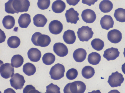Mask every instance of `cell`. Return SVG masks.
<instances>
[{
    "label": "cell",
    "mask_w": 125,
    "mask_h": 93,
    "mask_svg": "<svg viewBox=\"0 0 125 93\" xmlns=\"http://www.w3.org/2000/svg\"><path fill=\"white\" fill-rule=\"evenodd\" d=\"M30 5L28 0H9L5 4V11L8 14H18L27 11Z\"/></svg>",
    "instance_id": "obj_1"
},
{
    "label": "cell",
    "mask_w": 125,
    "mask_h": 93,
    "mask_svg": "<svg viewBox=\"0 0 125 93\" xmlns=\"http://www.w3.org/2000/svg\"><path fill=\"white\" fill-rule=\"evenodd\" d=\"M86 89L85 84L79 81H74L67 84L63 89L64 93H83Z\"/></svg>",
    "instance_id": "obj_2"
},
{
    "label": "cell",
    "mask_w": 125,
    "mask_h": 93,
    "mask_svg": "<svg viewBox=\"0 0 125 93\" xmlns=\"http://www.w3.org/2000/svg\"><path fill=\"white\" fill-rule=\"evenodd\" d=\"M31 40L35 45L42 47L47 46L51 42V38L49 36L42 34L39 32H36L32 35Z\"/></svg>",
    "instance_id": "obj_3"
},
{
    "label": "cell",
    "mask_w": 125,
    "mask_h": 93,
    "mask_svg": "<svg viewBox=\"0 0 125 93\" xmlns=\"http://www.w3.org/2000/svg\"><path fill=\"white\" fill-rule=\"evenodd\" d=\"M65 67L62 64L58 63L51 68L49 72L51 78L54 80H59L64 76Z\"/></svg>",
    "instance_id": "obj_4"
},
{
    "label": "cell",
    "mask_w": 125,
    "mask_h": 93,
    "mask_svg": "<svg viewBox=\"0 0 125 93\" xmlns=\"http://www.w3.org/2000/svg\"><path fill=\"white\" fill-rule=\"evenodd\" d=\"M77 33L80 41H88L92 38L94 32L92 31V28L88 26H83L78 29Z\"/></svg>",
    "instance_id": "obj_5"
},
{
    "label": "cell",
    "mask_w": 125,
    "mask_h": 93,
    "mask_svg": "<svg viewBox=\"0 0 125 93\" xmlns=\"http://www.w3.org/2000/svg\"><path fill=\"white\" fill-rule=\"evenodd\" d=\"M124 79L123 75L116 71L109 76L107 82L111 87H117L121 86Z\"/></svg>",
    "instance_id": "obj_6"
},
{
    "label": "cell",
    "mask_w": 125,
    "mask_h": 93,
    "mask_svg": "<svg viewBox=\"0 0 125 93\" xmlns=\"http://www.w3.org/2000/svg\"><path fill=\"white\" fill-rule=\"evenodd\" d=\"M10 81L11 86L16 90L23 88L25 82L24 77L18 73L14 74Z\"/></svg>",
    "instance_id": "obj_7"
},
{
    "label": "cell",
    "mask_w": 125,
    "mask_h": 93,
    "mask_svg": "<svg viewBox=\"0 0 125 93\" xmlns=\"http://www.w3.org/2000/svg\"><path fill=\"white\" fill-rule=\"evenodd\" d=\"M0 72L2 78L8 79L13 76L14 73V68L11 63H5L1 65Z\"/></svg>",
    "instance_id": "obj_8"
},
{
    "label": "cell",
    "mask_w": 125,
    "mask_h": 93,
    "mask_svg": "<svg viewBox=\"0 0 125 93\" xmlns=\"http://www.w3.org/2000/svg\"><path fill=\"white\" fill-rule=\"evenodd\" d=\"M81 16L83 20L86 23H93L96 18L94 12L89 9L84 10L82 12Z\"/></svg>",
    "instance_id": "obj_9"
},
{
    "label": "cell",
    "mask_w": 125,
    "mask_h": 93,
    "mask_svg": "<svg viewBox=\"0 0 125 93\" xmlns=\"http://www.w3.org/2000/svg\"><path fill=\"white\" fill-rule=\"evenodd\" d=\"M65 15L67 23L76 24L79 19L78 17L79 14L73 8L67 10Z\"/></svg>",
    "instance_id": "obj_10"
},
{
    "label": "cell",
    "mask_w": 125,
    "mask_h": 93,
    "mask_svg": "<svg viewBox=\"0 0 125 93\" xmlns=\"http://www.w3.org/2000/svg\"><path fill=\"white\" fill-rule=\"evenodd\" d=\"M53 50L57 55L60 57L65 56L68 52L67 46L64 44L60 42L54 44Z\"/></svg>",
    "instance_id": "obj_11"
},
{
    "label": "cell",
    "mask_w": 125,
    "mask_h": 93,
    "mask_svg": "<svg viewBox=\"0 0 125 93\" xmlns=\"http://www.w3.org/2000/svg\"><path fill=\"white\" fill-rule=\"evenodd\" d=\"M122 38L121 33L117 29L111 30L109 31L107 34L108 39L112 43H118L121 40Z\"/></svg>",
    "instance_id": "obj_12"
},
{
    "label": "cell",
    "mask_w": 125,
    "mask_h": 93,
    "mask_svg": "<svg viewBox=\"0 0 125 93\" xmlns=\"http://www.w3.org/2000/svg\"><path fill=\"white\" fill-rule=\"evenodd\" d=\"M63 28V25L60 21L55 20L51 21L49 25V29L52 34L57 35L60 34Z\"/></svg>",
    "instance_id": "obj_13"
},
{
    "label": "cell",
    "mask_w": 125,
    "mask_h": 93,
    "mask_svg": "<svg viewBox=\"0 0 125 93\" xmlns=\"http://www.w3.org/2000/svg\"><path fill=\"white\" fill-rule=\"evenodd\" d=\"M119 54L120 52L117 48L112 47L104 51L103 56L108 61L113 60L118 57Z\"/></svg>",
    "instance_id": "obj_14"
},
{
    "label": "cell",
    "mask_w": 125,
    "mask_h": 93,
    "mask_svg": "<svg viewBox=\"0 0 125 93\" xmlns=\"http://www.w3.org/2000/svg\"><path fill=\"white\" fill-rule=\"evenodd\" d=\"M114 21L112 17L110 15H105L102 17L100 21V24L103 29L107 30L113 28Z\"/></svg>",
    "instance_id": "obj_15"
},
{
    "label": "cell",
    "mask_w": 125,
    "mask_h": 93,
    "mask_svg": "<svg viewBox=\"0 0 125 93\" xmlns=\"http://www.w3.org/2000/svg\"><path fill=\"white\" fill-rule=\"evenodd\" d=\"M28 58L32 62H37L39 61L41 57V53L37 48H32L27 52Z\"/></svg>",
    "instance_id": "obj_16"
},
{
    "label": "cell",
    "mask_w": 125,
    "mask_h": 93,
    "mask_svg": "<svg viewBox=\"0 0 125 93\" xmlns=\"http://www.w3.org/2000/svg\"><path fill=\"white\" fill-rule=\"evenodd\" d=\"M87 55L86 50L82 48H78L74 51L73 55L75 60L78 62H81L85 59Z\"/></svg>",
    "instance_id": "obj_17"
},
{
    "label": "cell",
    "mask_w": 125,
    "mask_h": 93,
    "mask_svg": "<svg viewBox=\"0 0 125 93\" xmlns=\"http://www.w3.org/2000/svg\"><path fill=\"white\" fill-rule=\"evenodd\" d=\"M63 38L64 41L66 44H71L75 42L76 37L73 31L68 30L64 32Z\"/></svg>",
    "instance_id": "obj_18"
},
{
    "label": "cell",
    "mask_w": 125,
    "mask_h": 93,
    "mask_svg": "<svg viewBox=\"0 0 125 93\" xmlns=\"http://www.w3.org/2000/svg\"><path fill=\"white\" fill-rule=\"evenodd\" d=\"M31 22V16L27 13L21 14L18 20L20 27L22 28H27Z\"/></svg>",
    "instance_id": "obj_19"
},
{
    "label": "cell",
    "mask_w": 125,
    "mask_h": 93,
    "mask_svg": "<svg viewBox=\"0 0 125 93\" xmlns=\"http://www.w3.org/2000/svg\"><path fill=\"white\" fill-rule=\"evenodd\" d=\"M65 8V3L61 0L55 1L53 3L52 6V10L56 13H62L64 11Z\"/></svg>",
    "instance_id": "obj_20"
},
{
    "label": "cell",
    "mask_w": 125,
    "mask_h": 93,
    "mask_svg": "<svg viewBox=\"0 0 125 93\" xmlns=\"http://www.w3.org/2000/svg\"><path fill=\"white\" fill-rule=\"evenodd\" d=\"M34 24L38 27H43L46 24L47 20L43 15L38 14L33 17Z\"/></svg>",
    "instance_id": "obj_21"
},
{
    "label": "cell",
    "mask_w": 125,
    "mask_h": 93,
    "mask_svg": "<svg viewBox=\"0 0 125 93\" xmlns=\"http://www.w3.org/2000/svg\"><path fill=\"white\" fill-rule=\"evenodd\" d=\"M113 5L112 2L108 0H103L99 4V8L104 13H108L112 9Z\"/></svg>",
    "instance_id": "obj_22"
},
{
    "label": "cell",
    "mask_w": 125,
    "mask_h": 93,
    "mask_svg": "<svg viewBox=\"0 0 125 93\" xmlns=\"http://www.w3.org/2000/svg\"><path fill=\"white\" fill-rule=\"evenodd\" d=\"M15 23L14 17L10 15L5 16L2 21L4 27L7 29H10L12 28L14 26Z\"/></svg>",
    "instance_id": "obj_23"
},
{
    "label": "cell",
    "mask_w": 125,
    "mask_h": 93,
    "mask_svg": "<svg viewBox=\"0 0 125 93\" xmlns=\"http://www.w3.org/2000/svg\"><path fill=\"white\" fill-rule=\"evenodd\" d=\"M36 70L34 64L31 63H27L23 66V71L27 76H31L33 75L35 73Z\"/></svg>",
    "instance_id": "obj_24"
},
{
    "label": "cell",
    "mask_w": 125,
    "mask_h": 93,
    "mask_svg": "<svg viewBox=\"0 0 125 93\" xmlns=\"http://www.w3.org/2000/svg\"><path fill=\"white\" fill-rule=\"evenodd\" d=\"M101 60L100 55L96 52H93L89 54L88 56V60L89 63L95 65L99 64Z\"/></svg>",
    "instance_id": "obj_25"
},
{
    "label": "cell",
    "mask_w": 125,
    "mask_h": 93,
    "mask_svg": "<svg viewBox=\"0 0 125 93\" xmlns=\"http://www.w3.org/2000/svg\"><path fill=\"white\" fill-rule=\"evenodd\" d=\"M95 74L94 69L92 67L86 66L84 67L82 71V74L83 77L86 79H89L92 77Z\"/></svg>",
    "instance_id": "obj_26"
},
{
    "label": "cell",
    "mask_w": 125,
    "mask_h": 93,
    "mask_svg": "<svg viewBox=\"0 0 125 93\" xmlns=\"http://www.w3.org/2000/svg\"><path fill=\"white\" fill-rule=\"evenodd\" d=\"M11 64L13 67L18 68L20 67L24 62L23 57L20 54L14 55L12 57Z\"/></svg>",
    "instance_id": "obj_27"
},
{
    "label": "cell",
    "mask_w": 125,
    "mask_h": 93,
    "mask_svg": "<svg viewBox=\"0 0 125 93\" xmlns=\"http://www.w3.org/2000/svg\"><path fill=\"white\" fill-rule=\"evenodd\" d=\"M114 16L116 21L123 23L125 22V9L119 8L115 10Z\"/></svg>",
    "instance_id": "obj_28"
},
{
    "label": "cell",
    "mask_w": 125,
    "mask_h": 93,
    "mask_svg": "<svg viewBox=\"0 0 125 93\" xmlns=\"http://www.w3.org/2000/svg\"><path fill=\"white\" fill-rule=\"evenodd\" d=\"M7 43L8 46L10 47L15 48L18 47L20 45L21 41L18 37L16 36H12L8 38Z\"/></svg>",
    "instance_id": "obj_29"
},
{
    "label": "cell",
    "mask_w": 125,
    "mask_h": 93,
    "mask_svg": "<svg viewBox=\"0 0 125 93\" xmlns=\"http://www.w3.org/2000/svg\"><path fill=\"white\" fill-rule=\"evenodd\" d=\"M42 59L43 63L45 65H49L53 63L55 60V56L52 53H48L43 56Z\"/></svg>",
    "instance_id": "obj_30"
},
{
    "label": "cell",
    "mask_w": 125,
    "mask_h": 93,
    "mask_svg": "<svg viewBox=\"0 0 125 93\" xmlns=\"http://www.w3.org/2000/svg\"><path fill=\"white\" fill-rule=\"evenodd\" d=\"M91 45L94 49L100 51L102 50L104 46V41L99 39H95L91 41Z\"/></svg>",
    "instance_id": "obj_31"
},
{
    "label": "cell",
    "mask_w": 125,
    "mask_h": 93,
    "mask_svg": "<svg viewBox=\"0 0 125 93\" xmlns=\"http://www.w3.org/2000/svg\"><path fill=\"white\" fill-rule=\"evenodd\" d=\"M78 72L75 69L72 68L69 70L67 72L66 76L67 79L70 80L75 79L77 77Z\"/></svg>",
    "instance_id": "obj_32"
},
{
    "label": "cell",
    "mask_w": 125,
    "mask_h": 93,
    "mask_svg": "<svg viewBox=\"0 0 125 93\" xmlns=\"http://www.w3.org/2000/svg\"><path fill=\"white\" fill-rule=\"evenodd\" d=\"M50 3V0H38L37 5L40 9L44 10L49 7Z\"/></svg>",
    "instance_id": "obj_33"
},
{
    "label": "cell",
    "mask_w": 125,
    "mask_h": 93,
    "mask_svg": "<svg viewBox=\"0 0 125 93\" xmlns=\"http://www.w3.org/2000/svg\"><path fill=\"white\" fill-rule=\"evenodd\" d=\"M46 93H60V88L57 85L51 83L46 86Z\"/></svg>",
    "instance_id": "obj_34"
},
{
    "label": "cell",
    "mask_w": 125,
    "mask_h": 93,
    "mask_svg": "<svg viewBox=\"0 0 125 93\" xmlns=\"http://www.w3.org/2000/svg\"><path fill=\"white\" fill-rule=\"evenodd\" d=\"M23 93H41L36 89L35 88L31 85H26L24 88L23 90Z\"/></svg>",
    "instance_id": "obj_35"
},
{
    "label": "cell",
    "mask_w": 125,
    "mask_h": 93,
    "mask_svg": "<svg viewBox=\"0 0 125 93\" xmlns=\"http://www.w3.org/2000/svg\"><path fill=\"white\" fill-rule=\"evenodd\" d=\"M82 0V3H83L90 6L92 5H94L95 2H96L98 0Z\"/></svg>",
    "instance_id": "obj_36"
},
{
    "label": "cell",
    "mask_w": 125,
    "mask_h": 93,
    "mask_svg": "<svg viewBox=\"0 0 125 93\" xmlns=\"http://www.w3.org/2000/svg\"><path fill=\"white\" fill-rule=\"evenodd\" d=\"M67 3L70 5L75 6L80 1V0H66Z\"/></svg>",
    "instance_id": "obj_37"
},
{
    "label": "cell",
    "mask_w": 125,
    "mask_h": 93,
    "mask_svg": "<svg viewBox=\"0 0 125 93\" xmlns=\"http://www.w3.org/2000/svg\"><path fill=\"white\" fill-rule=\"evenodd\" d=\"M4 93H16L14 90H13L11 88H8L5 90L4 91Z\"/></svg>",
    "instance_id": "obj_38"
},
{
    "label": "cell",
    "mask_w": 125,
    "mask_h": 93,
    "mask_svg": "<svg viewBox=\"0 0 125 93\" xmlns=\"http://www.w3.org/2000/svg\"><path fill=\"white\" fill-rule=\"evenodd\" d=\"M2 31V38L0 39V40L1 39V40H0V43H1L3 42L4 41H5V40L6 38V36L5 35L4 33V32L3 31Z\"/></svg>",
    "instance_id": "obj_39"
},
{
    "label": "cell",
    "mask_w": 125,
    "mask_h": 93,
    "mask_svg": "<svg viewBox=\"0 0 125 93\" xmlns=\"http://www.w3.org/2000/svg\"><path fill=\"white\" fill-rule=\"evenodd\" d=\"M122 70L123 72L125 74V62L122 66Z\"/></svg>",
    "instance_id": "obj_40"
},
{
    "label": "cell",
    "mask_w": 125,
    "mask_h": 93,
    "mask_svg": "<svg viewBox=\"0 0 125 93\" xmlns=\"http://www.w3.org/2000/svg\"><path fill=\"white\" fill-rule=\"evenodd\" d=\"M123 54L124 55L125 57V48H124V51L123 52Z\"/></svg>",
    "instance_id": "obj_41"
}]
</instances>
